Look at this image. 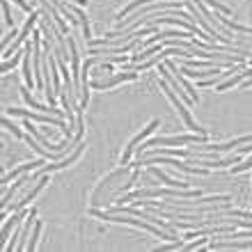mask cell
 Returning a JSON list of instances; mask_svg holds the SVG:
<instances>
[{"label": "cell", "instance_id": "obj_26", "mask_svg": "<svg viewBox=\"0 0 252 252\" xmlns=\"http://www.w3.org/2000/svg\"><path fill=\"white\" fill-rule=\"evenodd\" d=\"M69 2H73V5H80V7H85L87 0H69Z\"/></svg>", "mask_w": 252, "mask_h": 252}, {"label": "cell", "instance_id": "obj_4", "mask_svg": "<svg viewBox=\"0 0 252 252\" xmlns=\"http://www.w3.org/2000/svg\"><path fill=\"white\" fill-rule=\"evenodd\" d=\"M160 87L165 90V94H167V96H170V101H172V103H174V108L179 110L181 120H184V124H186V128H188V131H192V133H202V135H206V133H209V131H206V128H202V126H199L197 122L192 120V117H190V113H188V110H186V106H184V103H181V101H179V96H177V92H174L172 87H170V83H167L165 78L160 80Z\"/></svg>", "mask_w": 252, "mask_h": 252}, {"label": "cell", "instance_id": "obj_7", "mask_svg": "<svg viewBox=\"0 0 252 252\" xmlns=\"http://www.w3.org/2000/svg\"><path fill=\"white\" fill-rule=\"evenodd\" d=\"M39 19H41V9H39V12H32V14H30V19L26 21V26L21 28V32H19V37L14 39V44H12L9 48H5V51H2V60H9V58H12L14 51H16V48H19L21 44H23V41L28 39V34H30V30H32L34 23H37Z\"/></svg>", "mask_w": 252, "mask_h": 252}, {"label": "cell", "instance_id": "obj_17", "mask_svg": "<svg viewBox=\"0 0 252 252\" xmlns=\"http://www.w3.org/2000/svg\"><path fill=\"white\" fill-rule=\"evenodd\" d=\"M41 234V220H34V229H32V239L28 241V250L32 252L34 248H37V239H39Z\"/></svg>", "mask_w": 252, "mask_h": 252}, {"label": "cell", "instance_id": "obj_24", "mask_svg": "<svg viewBox=\"0 0 252 252\" xmlns=\"http://www.w3.org/2000/svg\"><path fill=\"white\" fill-rule=\"evenodd\" d=\"M250 167H252V156H250L248 160H243L241 165H234L232 172H234V174H236V172H246V170H250Z\"/></svg>", "mask_w": 252, "mask_h": 252}, {"label": "cell", "instance_id": "obj_16", "mask_svg": "<svg viewBox=\"0 0 252 252\" xmlns=\"http://www.w3.org/2000/svg\"><path fill=\"white\" fill-rule=\"evenodd\" d=\"M152 174L160 181V184H167V186H172V188H188L186 181H174V179H170L165 172H160V170H156V167H152Z\"/></svg>", "mask_w": 252, "mask_h": 252}, {"label": "cell", "instance_id": "obj_2", "mask_svg": "<svg viewBox=\"0 0 252 252\" xmlns=\"http://www.w3.org/2000/svg\"><path fill=\"white\" fill-rule=\"evenodd\" d=\"M156 197H177V199H195V197H202V190H190V188H156V186H149V188H140V190L131 192V195H124L120 202H131V199H156Z\"/></svg>", "mask_w": 252, "mask_h": 252}, {"label": "cell", "instance_id": "obj_14", "mask_svg": "<svg viewBox=\"0 0 252 252\" xmlns=\"http://www.w3.org/2000/svg\"><path fill=\"white\" fill-rule=\"evenodd\" d=\"M32 44H26L23 46V80H26L28 87H32V69H30V58H32Z\"/></svg>", "mask_w": 252, "mask_h": 252}, {"label": "cell", "instance_id": "obj_11", "mask_svg": "<svg viewBox=\"0 0 252 252\" xmlns=\"http://www.w3.org/2000/svg\"><path fill=\"white\" fill-rule=\"evenodd\" d=\"M44 165V158H37V160H32V163H23V165H19V167H14L12 172H7V174H2V179H0V186L5 188L9 181L14 179V177H21V174H26V172H30V170H39V167Z\"/></svg>", "mask_w": 252, "mask_h": 252}, {"label": "cell", "instance_id": "obj_22", "mask_svg": "<svg viewBox=\"0 0 252 252\" xmlns=\"http://www.w3.org/2000/svg\"><path fill=\"white\" fill-rule=\"evenodd\" d=\"M181 248H184V241L177 239V241H170L167 246H160L158 252H160V250H163V252H167V250H181Z\"/></svg>", "mask_w": 252, "mask_h": 252}, {"label": "cell", "instance_id": "obj_19", "mask_svg": "<svg viewBox=\"0 0 252 252\" xmlns=\"http://www.w3.org/2000/svg\"><path fill=\"white\" fill-rule=\"evenodd\" d=\"M2 126H5V128H9V131H12L19 140H21V138H26V135H23V131H21V128H16V126L12 124V120H9V115H2Z\"/></svg>", "mask_w": 252, "mask_h": 252}, {"label": "cell", "instance_id": "obj_23", "mask_svg": "<svg viewBox=\"0 0 252 252\" xmlns=\"http://www.w3.org/2000/svg\"><path fill=\"white\" fill-rule=\"evenodd\" d=\"M209 243V239H197V241H192V243H188V246H184L181 250H197V248L206 246Z\"/></svg>", "mask_w": 252, "mask_h": 252}, {"label": "cell", "instance_id": "obj_21", "mask_svg": "<svg viewBox=\"0 0 252 252\" xmlns=\"http://www.w3.org/2000/svg\"><path fill=\"white\" fill-rule=\"evenodd\" d=\"M2 16H5V23L9 28H14V19H12V12H9V2L2 0Z\"/></svg>", "mask_w": 252, "mask_h": 252}, {"label": "cell", "instance_id": "obj_3", "mask_svg": "<svg viewBox=\"0 0 252 252\" xmlns=\"http://www.w3.org/2000/svg\"><path fill=\"white\" fill-rule=\"evenodd\" d=\"M206 135L202 133H190V135H174V138H154L142 142V147H138V154H142L149 149V147H170V145H204Z\"/></svg>", "mask_w": 252, "mask_h": 252}, {"label": "cell", "instance_id": "obj_20", "mask_svg": "<svg viewBox=\"0 0 252 252\" xmlns=\"http://www.w3.org/2000/svg\"><path fill=\"white\" fill-rule=\"evenodd\" d=\"M206 5L211 7L213 12H220V14H229V7L222 5V2H218V0H204Z\"/></svg>", "mask_w": 252, "mask_h": 252}, {"label": "cell", "instance_id": "obj_25", "mask_svg": "<svg viewBox=\"0 0 252 252\" xmlns=\"http://www.w3.org/2000/svg\"><path fill=\"white\" fill-rule=\"evenodd\" d=\"M14 2H16V5H19L21 9H23V12H28V14H32V12H34V9H32L34 5H30L28 0H14Z\"/></svg>", "mask_w": 252, "mask_h": 252}, {"label": "cell", "instance_id": "obj_18", "mask_svg": "<svg viewBox=\"0 0 252 252\" xmlns=\"http://www.w3.org/2000/svg\"><path fill=\"white\" fill-rule=\"evenodd\" d=\"M23 58V53L19 55H14V58H9V60H2V64H0V73H7L9 69H14V66L19 64V60Z\"/></svg>", "mask_w": 252, "mask_h": 252}, {"label": "cell", "instance_id": "obj_1", "mask_svg": "<svg viewBox=\"0 0 252 252\" xmlns=\"http://www.w3.org/2000/svg\"><path fill=\"white\" fill-rule=\"evenodd\" d=\"M90 213H92L94 218L110 220V222H120V225H133V227H138V229H145V232L154 234L156 239L177 241V239H174L177 234L167 232V229H163V227H158V225H154V222H149V220H145V218H140V220H138V216H131V213H108V211H99L96 206H94V209H92Z\"/></svg>", "mask_w": 252, "mask_h": 252}, {"label": "cell", "instance_id": "obj_27", "mask_svg": "<svg viewBox=\"0 0 252 252\" xmlns=\"http://www.w3.org/2000/svg\"><path fill=\"white\" fill-rule=\"evenodd\" d=\"M241 87H243V90H246V87H252V78L246 80V83H241Z\"/></svg>", "mask_w": 252, "mask_h": 252}, {"label": "cell", "instance_id": "obj_6", "mask_svg": "<svg viewBox=\"0 0 252 252\" xmlns=\"http://www.w3.org/2000/svg\"><path fill=\"white\" fill-rule=\"evenodd\" d=\"M48 184V174H44L39 181H34V186H32V190H28L23 197L19 199V202H14V204H7L5 209H2V213H0V220H5L7 218V213H16V211H21V209H26L30 202H32L37 195H39L41 190H44V186Z\"/></svg>", "mask_w": 252, "mask_h": 252}, {"label": "cell", "instance_id": "obj_12", "mask_svg": "<svg viewBox=\"0 0 252 252\" xmlns=\"http://www.w3.org/2000/svg\"><path fill=\"white\" fill-rule=\"evenodd\" d=\"M69 9H71V12L76 14V19L80 21V30H83V37H85V41H90V39H92V30H90V21H87L85 9H83L80 5H71V2H69Z\"/></svg>", "mask_w": 252, "mask_h": 252}, {"label": "cell", "instance_id": "obj_13", "mask_svg": "<svg viewBox=\"0 0 252 252\" xmlns=\"http://www.w3.org/2000/svg\"><path fill=\"white\" fill-rule=\"evenodd\" d=\"M28 213H30V211H23V209H21V211H16V213H12V218L2 222V232H0V236H2V239H0V241L9 239V232L14 229V225H19V222H21L23 218H26Z\"/></svg>", "mask_w": 252, "mask_h": 252}, {"label": "cell", "instance_id": "obj_5", "mask_svg": "<svg viewBox=\"0 0 252 252\" xmlns=\"http://www.w3.org/2000/svg\"><path fill=\"white\" fill-rule=\"evenodd\" d=\"M5 115H14V117H23V120H34V122H41V124H51L55 128H62L66 133L69 124H64L62 117H55V115H46V113H30V110H23V108H7Z\"/></svg>", "mask_w": 252, "mask_h": 252}, {"label": "cell", "instance_id": "obj_8", "mask_svg": "<svg viewBox=\"0 0 252 252\" xmlns=\"http://www.w3.org/2000/svg\"><path fill=\"white\" fill-rule=\"evenodd\" d=\"M158 126H160V120H154L152 124L147 126V128H142V133H138V135H135V138H133L131 142L126 145L124 154H122V165H128V160H131V154L135 152V149H138V145H140V142H145V140L149 138V135H152V133L156 131Z\"/></svg>", "mask_w": 252, "mask_h": 252}, {"label": "cell", "instance_id": "obj_15", "mask_svg": "<svg viewBox=\"0 0 252 252\" xmlns=\"http://www.w3.org/2000/svg\"><path fill=\"white\" fill-rule=\"evenodd\" d=\"M243 78H252V66H250V69H246L243 73H239V76H234V78H225L222 83H218V85H216V90H218V92H225V90H229V87L243 83Z\"/></svg>", "mask_w": 252, "mask_h": 252}, {"label": "cell", "instance_id": "obj_9", "mask_svg": "<svg viewBox=\"0 0 252 252\" xmlns=\"http://www.w3.org/2000/svg\"><path fill=\"white\" fill-rule=\"evenodd\" d=\"M138 78V71H126V73H115V76H108L106 80L94 78L92 87L94 90H110V87H117L120 83H126V80H135Z\"/></svg>", "mask_w": 252, "mask_h": 252}, {"label": "cell", "instance_id": "obj_10", "mask_svg": "<svg viewBox=\"0 0 252 252\" xmlns=\"http://www.w3.org/2000/svg\"><path fill=\"white\" fill-rule=\"evenodd\" d=\"M206 250H252V241H225V239H218V241H209L206 243Z\"/></svg>", "mask_w": 252, "mask_h": 252}]
</instances>
